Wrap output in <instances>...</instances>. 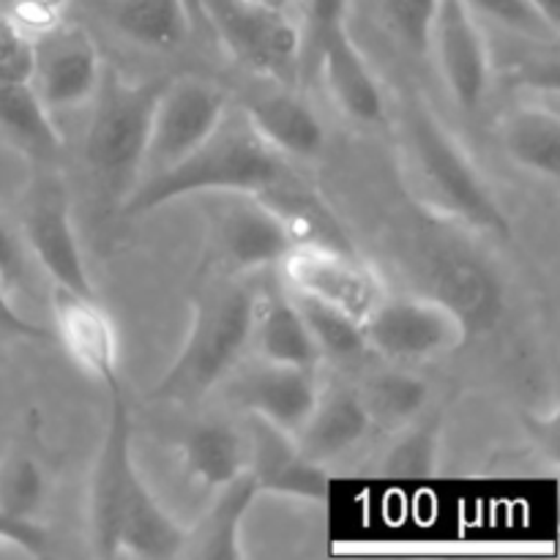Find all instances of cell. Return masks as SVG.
Wrapping results in <instances>:
<instances>
[{
  "mask_svg": "<svg viewBox=\"0 0 560 560\" xmlns=\"http://www.w3.org/2000/svg\"><path fill=\"white\" fill-rule=\"evenodd\" d=\"M102 74V49L82 25L52 22L33 38L31 85L52 115L91 104Z\"/></svg>",
  "mask_w": 560,
  "mask_h": 560,
  "instance_id": "11",
  "label": "cell"
},
{
  "mask_svg": "<svg viewBox=\"0 0 560 560\" xmlns=\"http://www.w3.org/2000/svg\"><path fill=\"white\" fill-rule=\"evenodd\" d=\"M113 410L102 448L96 454L91 476V498H88V517H91V541L96 556H118V525L124 512L126 492L137 474L131 459V416L126 402L124 381L109 386Z\"/></svg>",
  "mask_w": 560,
  "mask_h": 560,
  "instance_id": "13",
  "label": "cell"
},
{
  "mask_svg": "<svg viewBox=\"0 0 560 560\" xmlns=\"http://www.w3.org/2000/svg\"><path fill=\"white\" fill-rule=\"evenodd\" d=\"M20 235L27 255L47 273L52 288L96 295L71 217L69 191L58 173L36 175L27 186L22 197Z\"/></svg>",
  "mask_w": 560,
  "mask_h": 560,
  "instance_id": "9",
  "label": "cell"
},
{
  "mask_svg": "<svg viewBox=\"0 0 560 560\" xmlns=\"http://www.w3.org/2000/svg\"><path fill=\"white\" fill-rule=\"evenodd\" d=\"M310 44L317 49L323 82H326L339 113H345L355 124H381L386 115V96H383V88L370 60L350 36L348 22L328 27Z\"/></svg>",
  "mask_w": 560,
  "mask_h": 560,
  "instance_id": "17",
  "label": "cell"
},
{
  "mask_svg": "<svg viewBox=\"0 0 560 560\" xmlns=\"http://www.w3.org/2000/svg\"><path fill=\"white\" fill-rule=\"evenodd\" d=\"M350 0H306V31L310 42L320 36L328 27H337L348 22Z\"/></svg>",
  "mask_w": 560,
  "mask_h": 560,
  "instance_id": "38",
  "label": "cell"
},
{
  "mask_svg": "<svg viewBox=\"0 0 560 560\" xmlns=\"http://www.w3.org/2000/svg\"><path fill=\"white\" fill-rule=\"evenodd\" d=\"M260 495L257 479L252 470L241 474L230 485L219 487L217 498L208 506V512L186 530L184 550L180 558L195 560H238L241 552V528L255 506V498Z\"/></svg>",
  "mask_w": 560,
  "mask_h": 560,
  "instance_id": "23",
  "label": "cell"
},
{
  "mask_svg": "<svg viewBox=\"0 0 560 560\" xmlns=\"http://www.w3.org/2000/svg\"><path fill=\"white\" fill-rule=\"evenodd\" d=\"M0 279L11 293L27 282V249L20 230L11 228L3 217H0Z\"/></svg>",
  "mask_w": 560,
  "mask_h": 560,
  "instance_id": "36",
  "label": "cell"
},
{
  "mask_svg": "<svg viewBox=\"0 0 560 560\" xmlns=\"http://www.w3.org/2000/svg\"><path fill=\"white\" fill-rule=\"evenodd\" d=\"M33 71V38L14 16L0 14V82H25Z\"/></svg>",
  "mask_w": 560,
  "mask_h": 560,
  "instance_id": "35",
  "label": "cell"
},
{
  "mask_svg": "<svg viewBox=\"0 0 560 560\" xmlns=\"http://www.w3.org/2000/svg\"><path fill=\"white\" fill-rule=\"evenodd\" d=\"M186 528L178 520L170 517L167 509L156 501L140 474L131 479L129 492H126L124 512H120L118 525V556L164 560L180 558L184 550Z\"/></svg>",
  "mask_w": 560,
  "mask_h": 560,
  "instance_id": "24",
  "label": "cell"
},
{
  "mask_svg": "<svg viewBox=\"0 0 560 560\" xmlns=\"http://www.w3.org/2000/svg\"><path fill=\"white\" fill-rule=\"evenodd\" d=\"M184 9H186V14H189V22H191V27H195V31H202V27H208L202 0H184Z\"/></svg>",
  "mask_w": 560,
  "mask_h": 560,
  "instance_id": "39",
  "label": "cell"
},
{
  "mask_svg": "<svg viewBox=\"0 0 560 560\" xmlns=\"http://www.w3.org/2000/svg\"><path fill=\"white\" fill-rule=\"evenodd\" d=\"M44 474L31 457H11L0 465V512L11 517H36L44 503Z\"/></svg>",
  "mask_w": 560,
  "mask_h": 560,
  "instance_id": "33",
  "label": "cell"
},
{
  "mask_svg": "<svg viewBox=\"0 0 560 560\" xmlns=\"http://www.w3.org/2000/svg\"><path fill=\"white\" fill-rule=\"evenodd\" d=\"M534 3L539 5V9L545 11L552 22H558L560 25V0H534Z\"/></svg>",
  "mask_w": 560,
  "mask_h": 560,
  "instance_id": "40",
  "label": "cell"
},
{
  "mask_svg": "<svg viewBox=\"0 0 560 560\" xmlns=\"http://www.w3.org/2000/svg\"><path fill=\"white\" fill-rule=\"evenodd\" d=\"M320 392V370L268 364L260 359L230 381V394L241 408L249 410L257 421L277 427L293 441L315 410Z\"/></svg>",
  "mask_w": 560,
  "mask_h": 560,
  "instance_id": "14",
  "label": "cell"
},
{
  "mask_svg": "<svg viewBox=\"0 0 560 560\" xmlns=\"http://www.w3.org/2000/svg\"><path fill=\"white\" fill-rule=\"evenodd\" d=\"M441 457V424L438 419H416L402 430H394L392 443L383 448L377 470L388 479H427L438 470Z\"/></svg>",
  "mask_w": 560,
  "mask_h": 560,
  "instance_id": "31",
  "label": "cell"
},
{
  "mask_svg": "<svg viewBox=\"0 0 560 560\" xmlns=\"http://www.w3.org/2000/svg\"><path fill=\"white\" fill-rule=\"evenodd\" d=\"M288 173H293L288 159L262 140L260 131L233 102L219 129L197 151H191L175 167L142 178L135 191L120 202V208L126 217H145L184 197L222 195V191L260 195Z\"/></svg>",
  "mask_w": 560,
  "mask_h": 560,
  "instance_id": "1",
  "label": "cell"
},
{
  "mask_svg": "<svg viewBox=\"0 0 560 560\" xmlns=\"http://www.w3.org/2000/svg\"><path fill=\"white\" fill-rule=\"evenodd\" d=\"M164 80L167 77L131 82L104 66L102 82L91 98L85 162L98 184L120 202L135 191L142 178L153 107Z\"/></svg>",
  "mask_w": 560,
  "mask_h": 560,
  "instance_id": "4",
  "label": "cell"
},
{
  "mask_svg": "<svg viewBox=\"0 0 560 560\" xmlns=\"http://www.w3.org/2000/svg\"><path fill=\"white\" fill-rule=\"evenodd\" d=\"M290 293H293L295 304L304 315V323L310 328L312 342H315L323 364L326 361H331V364H355L361 355L370 353L364 323H359L348 312L337 310V306L310 299V295H301L295 290H290Z\"/></svg>",
  "mask_w": 560,
  "mask_h": 560,
  "instance_id": "30",
  "label": "cell"
},
{
  "mask_svg": "<svg viewBox=\"0 0 560 560\" xmlns=\"http://www.w3.org/2000/svg\"><path fill=\"white\" fill-rule=\"evenodd\" d=\"M372 430V419L361 402L355 386H326L317 397L315 410L295 435V446L312 463L326 465L353 452Z\"/></svg>",
  "mask_w": 560,
  "mask_h": 560,
  "instance_id": "21",
  "label": "cell"
},
{
  "mask_svg": "<svg viewBox=\"0 0 560 560\" xmlns=\"http://www.w3.org/2000/svg\"><path fill=\"white\" fill-rule=\"evenodd\" d=\"M262 3H277V5H284V0H262Z\"/></svg>",
  "mask_w": 560,
  "mask_h": 560,
  "instance_id": "41",
  "label": "cell"
},
{
  "mask_svg": "<svg viewBox=\"0 0 560 560\" xmlns=\"http://www.w3.org/2000/svg\"><path fill=\"white\" fill-rule=\"evenodd\" d=\"M399 145L408 180L421 206L470 230L506 238L512 224L485 175L470 162L454 131H448L435 109L427 107L421 98L405 102Z\"/></svg>",
  "mask_w": 560,
  "mask_h": 560,
  "instance_id": "3",
  "label": "cell"
},
{
  "mask_svg": "<svg viewBox=\"0 0 560 560\" xmlns=\"http://www.w3.org/2000/svg\"><path fill=\"white\" fill-rule=\"evenodd\" d=\"M503 151L514 164L539 178L560 175V118L545 104H523L512 109L501 126Z\"/></svg>",
  "mask_w": 560,
  "mask_h": 560,
  "instance_id": "27",
  "label": "cell"
},
{
  "mask_svg": "<svg viewBox=\"0 0 560 560\" xmlns=\"http://www.w3.org/2000/svg\"><path fill=\"white\" fill-rule=\"evenodd\" d=\"M355 392L370 413L372 427H386L392 432L419 419L430 402V386L416 372L399 364L366 372Z\"/></svg>",
  "mask_w": 560,
  "mask_h": 560,
  "instance_id": "29",
  "label": "cell"
},
{
  "mask_svg": "<svg viewBox=\"0 0 560 560\" xmlns=\"http://www.w3.org/2000/svg\"><path fill=\"white\" fill-rule=\"evenodd\" d=\"M364 337L370 353L381 355L386 364L410 366L459 350L470 328L435 295L386 293L364 320Z\"/></svg>",
  "mask_w": 560,
  "mask_h": 560,
  "instance_id": "7",
  "label": "cell"
},
{
  "mask_svg": "<svg viewBox=\"0 0 560 560\" xmlns=\"http://www.w3.org/2000/svg\"><path fill=\"white\" fill-rule=\"evenodd\" d=\"M96 9L129 42L151 49H175L195 31L184 0H96Z\"/></svg>",
  "mask_w": 560,
  "mask_h": 560,
  "instance_id": "26",
  "label": "cell"
},
{
  "mask_svg": "<svg viewBox=\"0 0 560 560\" xmlns=\"http://www.w3.org/2000/svg\"><path fill=\"white\" fill-rule=\"evenodd\" d=\"M0 331L9 334V337L31 339V342H49L52 331H47L44 326H38L36 320L22 315L14 304V293L5 288V282L0 279Z\"/></svg>",
  "mask_w": 560,
  "mask_h": 560,
  "instance_id": "37",
  "label": "cell"
},
{
  "mask_svg": "<svg viewBox=\"0 0 560 560\" xmlns=\"http://www.w3.org/2000/svg\"><path fill=\"white\" fill-rule=\"evenodd\" d=\"M262 202L282 222L284 233L293 246H323V249H355L350 235L345 233L337 213L326 206L320 195L295 173L284 175L271 189L260 191Z\"/></svg>",
  "mask_w": 560,
  "mask_h": 560,
  "instance_id": "22",
  "label": "cell"
},
{
  "mask_svg": "<svg viewBox=\"0 0 560 560\" xmlns=\"http://www.w3.org/2000/svg\"><path fill=\"white\" fill-rule=\"evenodd\" d=\"M476 16L495 22L503 31L534 42L539 47H558L560 25L552 22L534 0H463Z\"/></svg>",
  "mask_w": 560,
  "mask_h": 560,
  "instance_id": "32",
  "label": "cell"
},
{
  "mask_svg": "<svg viewBox=\"0 0 560 560\" xmlns=\"http://www.w3.org/2000/svg\"><path fill=\"white\" fill-rule=\"evenodd\" d=\"M52 320L60 348L69 353L77 370L93 381L113 386L120 381V345L109 312L96 295L52 288Z\"/></svg>",
  "mask_w": 560,
  "mask_h": 560,
  "instance_id": "16",
  "label": "cell"
},
{
  "mask_svg": "<svg viewBox=\"0 0 560 560\" xmlns=\"http://www.w3.org/2000/svg\"><path fill=\"white\" fill-rule=\"evenodd\" d=\"M206 271L257 277L284 260L290 238L260 197L249 191H222L206 195Z\"/></svg>",
  "mask_w": 560,
  "mask_h": 560,
  "instance_id": "6",
  "label": "cell"
},
{
  "mask_svg": "<svg viewBox=\"0 0 560 560\" xmlns=\"http://www.w3.org/2000/svg\"><path fill=\"white\" fill-rule=\"evenodd\" d=\"M208 27L252 77L299 88L304 27L282 5L262 0H202Z\"/></svg>",
  "mask_w": 560,
  "mask_h": 560,
  "instance_id": "5",
  "label": "cell"
},
{
  "mask_svg": "<svg viewBox=\"0 0 560 560\" xmlns=\"http://www.w3.org/2000/svg\"><path fill=\"white\" fill-rule=\"evenodd\" d=\"M249 345L255 348L257 359L268 364L310 366V370L323 366L293 293L288 284L273 282V279L255 284Z\"/></svg>",
  "mask_w": 560,
  "mask_h": 560,
  "instance_id": "18",
  "label": "cell"
},
{
  "mask_svg": "<svg viewBox=\"0 0 560 560\" xmlns=\"http://www.w3.org/2000/svg\"><path fill=\"white\" fill-rule=\"evenodd\" d=\"M279 266L290 290L337 306L359 323H364L386 295L383 279L355 249L293 246Z\"/></svg>",
  "mask_w": 560,
  "mask_h": 560,
  "instance_id": "10",
  "label": "cell"
},
{
  "mask_svg": "<svg viewBox=\"0 0 560 560\" xmlns=\"http://www.w3.org/2000/svg\"><path fill=\"white\" fill-rule=\"evenodd\" d=\"M430 49L438 69L463 113H479L492 85V55L479 16L463 0H438Z\"/></svg>",
  "mask_w": 560,
  "mask_h": 560,
  "instance_id": "12",
  "label": "cell"
},
{
  "mask_svg": "<svg viewBox=\"0 0 560 560\" xmlns=\"http://www.w3.org/2000/svg\"><path fill=\"white\" fill-rule=\"evenodd\" d=\"M255 80V77H252ZM235 107L249 118L268 145L284 159H315L326 145V129L317 109L293 85L257 77L241 88L233 98Z\"/></svg>",
  "mask_w": 560,
  "mask_h": 560,
  "instance_id": "15",
  "label": "cell"
},
{
  "mask_svg": "<svg viewBox=\"0 0 560 560\" xmlns=\"http://www.w3.org/2000/svg\"><path fill=\"white\" fill-rule=\"evenodd\" d=\"M427 282L430 295L452 306L465 326H487L498 315V282L476 257L457 246H430L427 252Z\"/></svg>",
  "mask_w": 560,
  "mask_h": 560,
  "instance_id": "19",
  "label": "cell"
},
{
  "mask_svg": "<svg viewBox=\"0 0 560 560\" xmlns=\"http://www.w3.org/2000/svg\"><path fill=\"white\" fill-rule=\"evenodd\" d=\"M249 448V470L260 492H277V495L301 498V501L326 498L328 476L323 465L304 457L293 438L279 432L277 427L255 419Z\"/></svg>",
  "mask_w": 560,
  "mask_h": 560,
  "instance_id": "20",
  "label": "cell"
},
{
  "mask_svg": "<svg viewBox=\"0 0 560 560\" xmlns=\"http://www.w3.org/2000/svg\"><path fill=\"white\" fill-rule=\"evenodd\" d=\"M189 331L151 397L195 402L233 375L252 339L255 282L252 277L206 271L189 295Z\"/></svg>",
  "mask_w": 560,
  "mask_h": 560,
  "instance_id": "2",
  "label": "cell"
},
{
  "mask_svg": "<svg viewBox=\"0 0 560 560\" xmlns=\"http://www.w3.org/2000/svg\"><path fill=\"white\" fill-rule=\"evenodd\" d=\"M230 107L233 96L219 82L197 74L167 77L153 107L142 178L184 162L219 129Z\"/></svg>",
  "mask_w": 560,
  "mask_h": 560,
  "instance_id": "8",
  "label": "cell"
},
{
  "mask_svg": "<svg viewBox=\"0 0 560 560\" xmlns=\"http://www.w3.org/2000/svg\"><path fill=\"white\" fill-rule=\"evenodd\" d=\"M383 16L394 36L408 47L410 52H430V33L435 22L438 0H381Z\"/></svg>",
  "mask_w": 560,
  "mask_h": 560,
  "instance_id": "34",
  "label": "cell"
},
{
  "mask_svg": "<svg viewBox=\"0 0 560 560\" xmlns=\"http://www.w3.org/2000/svg\"><path fill=\"white\" fill-rule=\"evenodd\" d=\"M0 129L27 156L52 162L63 148L58 124L31 80L0 82Z\"/></svg>",
  "mask_w": 560,
  "mask_h": 560,
  "instance_id": "28",
  "label": "cell"
},
{
  "mask_svg": "<svg viewBox=\"0 0 560 560\" xmlns=\"http://www.w3.org/2000/svg\"><path fill=\"white\" fill-rule=\"evenodd\" d=\"M249 457V441L228 421H202L191 427L180 443V465L186 476L208 490H219L246 474Z\"/></svg>",
  "mask_w": 560,
  "mask_h": 560,
  "instance_id": "25",
  "label": "cell"
}]
</instances>
